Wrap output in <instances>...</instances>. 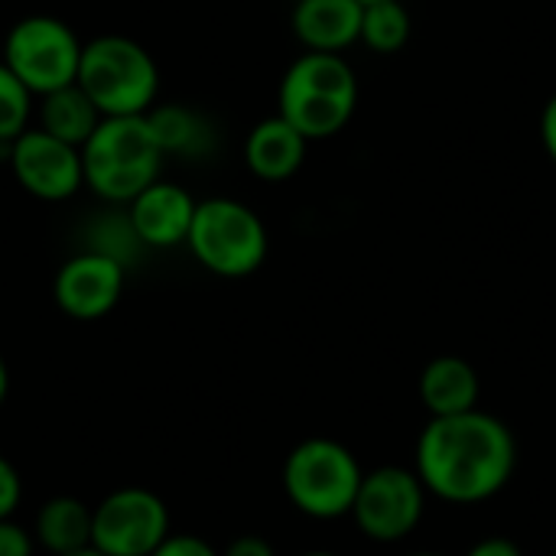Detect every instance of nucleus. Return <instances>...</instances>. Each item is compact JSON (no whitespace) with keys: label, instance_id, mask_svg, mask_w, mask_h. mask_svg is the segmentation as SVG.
I'll list each match as a JSON object with an SVG mask.
<instances>
[{"label":"nucleus","instance_id":"7","mask_svg":"<svg viewBox=\"0 0 556 556\" xmlns=\"http://www.w3.org/2000/svg\"><path fill=\"white\" fill-rule=\"evenodd\" d=\"M85 42L68 23L49 13L23 16L3 39V65L20 78L33 98H46L65 85H75Z\"/></svg>","mask_w":556,"mask_h":556},{"label":"nucleus","instance_id":"9","mask_svg":"<svg viewBox=\"0 0 556 556\" xmlns=\"http://www.w3.org/2000/svg\"><path fill=\"white\" fill-rule=\"evenodd\" d=\"M169 538V511L147 489H117L91 515V547L104 556H153Z\"/></svg>","mask_w":556,"mask_h":556},{"label":"nucleus","instance_id":"14","mask_svg":"<svg viewBox=\"0 0 556 556\" xmlns=\"http://www.w3.org/2000/svg\"><path fill=\"white\" fill-rule=\"evenodd\" d=\"M306 147L309 140L280 114H274L251 127L244 140V163L264 182H287L303 169Z\"/></svg>","mask_w":556,"mask_h":556},{"label":"nucleus","instance_id":"10","mask_svg":"<svg viewBox=\"0 0 556 556\" xmlns=\"http://www.w3.org/2000/svg\"><path fill=\"white\" fill-rule=\"evenodd\" d=\"M13 179L42 202H65L85 186L81 150L55 140L42 127H26L7 153Z\"/></svg>","mask_w":556,"mask_h":556},{"label":"nucleus","instance_id":"6","mask_svg":"<svg viewBox=\"0 0 556 556\" xmlns=\"http://www.w3.org/2000/svg\"><path fill=\"white\" fill-rule=\"evenodd\" d=\"M186 244L205 270L238 280L251 277L267 261L270 238L251 205L218 195L195 205Z\"/></svg>","mask_w":556,"mask_h":556},{"label":"nucleus","instance_id":"12","mask_svg":"<svg viewBox=\"0 0 556 556\" xmlns=\"http://www.w3.org/2000/svg\"><path fill=\"white\" fill-rule=\"evenodd\" d=\"M195 205L199 202L182 186L156 179L134 202H127V222L140 244L176 248V244H186V238H189Z\"/></svg>","mask_w":556,"mask_h":556},{"label":"nucleus","instance_id":"2","mask_svg":"<svg viewBox=\"0 0 556 556\" xmlns=\"http://www.w3.org/2000/svg\"><path fill=\"white\" fill-rule=\"evenodd\" d=\"M358 75L345 55L303 52L280 78L277 114L309 143L342 134L358 111Z\"/></svg>","mask_w":556,"mask_h":556},{"label":"nucleus","instance_id":"29","mask_svg":"<svg viewBox=\"0 0 556 556\" xmlns=\"http://www.w3.org/2000/svg\"><path fill=\"white\" fill-rule=\"evenodd\" d=\"M303 556H339V554H329V551H313V554H303Z\"/></svg>","mask_w":556,"mask_h":556},{"label":"nucleus","instance_id":"4","mask_svg":"<svg viewBox=\"0 0 556 556\" xmlns=\"http://www.w3.org/2000/svg\"><path fill=\"white\" fill-rule=\"evenodd\" d=\"M163 150L156 147L147 117H104L81 147L85 186L104 202H134L160 179Z\"/></svg>","mask_w":556,"mask_h":556},{"label":"nucleus","instance_id":"20","mask_svg":"<svg viewBox=\"0 0 556 556\" xmlns=\"http://www.w3.org/2000/svg\"><path fill=\"white\" fill-rule=\"evenodd\" d=\"M33 101L36 98L20 85V78L0 62V143H13L29 127Z\"/></svg>","mask_w":556,"mask_h":556},{"label":"nucleus","instance_id":"31","mask_svg":"<svg viewBox=\"0 0 556 556\" xmlns=\"http://www.w3.org/2000/svg\"><path fill=\"white\" fill-rule=\"evenodd\" d=\"M410 556H443V554H410Z\"/></svg>","mask_w":556,"mask_h":556},{"label":"nucleus","instance_id":"5","mask_svg":"<svg viewBox=\"0 0 556 556\" xmlns=\"http://www.w3.org/2000/svg\"><path fill=\"white\" fill-rule=\"evenodd\" d=\"M362 479L365 472L355 453L326 437L303 440L283 463V492L290 505L316 521L352 515Z\"/></svg>","mask_w":556,"mask_h":556},{"label":"nucleus","instance_id":"21","mask_svg":"<svg viewBox=\"0 0 556 556\" xmlns=\"http://www.w3.org/2000/svg\"><path fill=\"white\" fill-rule=\"evenodd\" d=\"M20 498H23V479L13 469V463L0 456V521H7L16 511Z\"/></svg>","mask_w":556,"mask_h":556},{"label":"nucleus","instance_id":"3","mask_svg":"<svg viewBox=\"0 0 556 556\" xmlns=\"http://www.w3.org/2000/svg\"><path fill=\"white\" fill-rule=\"evenodd\" d=\"M75 81L104 117H143L160 94L153 55L137 39L117 33L85 42Z\"/></svg>","mask_w":556,"mask_h":556},{"label":"nucleus","instance_id":"17","mask_svg":"<svg viewBox=\"0 0 556 556\" xmlns=\"http://www.w3.org/2000/svg\"><path fill=\"white\" fill-rule=\"evenodd\" d=\"M91 515L85 502L72 495L49 498L36 515V541L52 556L75 554L91 547Z\"/></svg>","mask_w":556,"mask_h":556},{"label":"nucleus","instance_id":"1","mask_svg":"<svg viewBox=\"0 0 556 556\" xmlns=\"http://www.w3.org/2000/svg\"><path fill=\"white\" fill-rule=\"evenodd\" d=\"M518 443L505 420L469 410L433 417L417 440V476L427 495L450 505H482L515 476Z\"/></svg>","mask_w":556,"mask_h":556},{"label":"nucleus","instance_id":"18","mask_svg":"<svg viewBox=\"0 0 556 556\" xmlns=\"http://www.w3.org/2000/svg\"><path fill=\"white\" fill-rule=\"evenodd\" d=\"M143 117L163 156H195L212 143L208 121L186 104H153Z\"/></svg>","mask_w":556,"mask_h":556},{"label":"nucleus","instance_id":"22","mask_svg":"<svg viewBox=\"0 0 556 556\" xmlns=\"http://www.w3.org/2000/svg\"><path fill=\"white\" fill-rule=\"evenodd\" d=\"M153 556H222L215 554L202 538H192V534H169Z\"/></svg>","mask_w":556,"mask_h":556},{"label":"nucleus","instance_id":"16","mask_svg":"<svg viewBox=\"0 0 556 556\" xmlns=\"http://www.w3.org/2000/svg\"><path fill=\"white\" fill-rule=\"evenodd\" d=\"M101 121H104V114L78 88V81L39 98V127L46 134H52L55 140H65L78 150L88 143V137L98 130Z\"/></svg>","mask_w":556,"mask_h":556},{"label":"nucleus","instance_id":"28","mask_svg":"<svg viewBox=\"0 0 556 556\" xmlns=\"http://www.w3.org/2000/svg\"><path fill=\"white\" fill-rule=\"evenodd\" d=\"M65 556H104L101 551H94V547H85V551H75V554H65Z\"/></svg>","mask_w":556,"mask_h":556},{"label":"nucleus","instance_id":"8","mask_svg":"<svg viewBox=\"0 0 556 556\" xmlns=\"http://www.w3.org/2000/svg\"><path fill=\"white\" fill-rule=\"evenodd\" d=\"M427 508V489L414 469L381 466L365 472L352 518L358 531L378 544H397L417 531Z\"/></svg>","mask_w":556,"mask_h":556},{"label":"nucleus","instance_id":"15","mask_svg":"<svg viewBox=\"0 0 556 556\" xmlns=\"http://www.w3.org/2000/svg\"><path fill=\"white\" fill-rule=\"evenodd\" d=\"M420 401L433 417H459L479 410L482 381L479 371L459 355H440L420 371Z\"/></svg>","mask_w":556,"mask_h":556},{"label":"nucleus","instance_id":"11","mask_svg":"<svg viewBox=\"0 0 556 556\" xmlns=\"http://www.w3.org/2000/svg\"><path fill=\"white\" fill-rule=\"evenodd\" d=\"M55 303L65 316L91 323L108 316L124 293V264L108 251H85L68 257L52 283Z\"/></svg>","mask_w":556,"mask_h":556},{"label":"nucleus","instance_id":"23","mask_svg":"<svg viewBox=\"0 0 556 556\" xmlns=\"http://www.w3.org/2000/svg\"><path fill=\"white\" fill-rule=\"evenodd\" d=\"M0 556H33V538L10 518L0 521Z\"/></svg>","mask_w":556,"mask_h":556},{"label":"nucleus","instance_id":"24","mask_svg":"<svg viewBox=\"0 0 556 556\" xmlns=\"http://www.w3.org/2000/svg\"><path fill=\"white\" fill-rule=\"evenodd\" d=\"M541 143H544V153L556 163V94H551V101L541 111Z\"/></svg>","mask_w":556,"mask_h":556},{"label":"nucleus","instance_id":"30","mask_svg":"<svg viewBox=\"0 0 556 556\" xmlns=\"http://www.w3.org/2000/svg\"><path fill=\"white\" fill-rule=\"evenodd\" d=\"M358 3H381V0H358Z\"/></svg>","mask_w":556,"mask_h":556},{"label":"nucleus","instance_id":"27","mask_svg":"<svg viewBox=\"0 0 556 556\" xmlns=\"http://www.w3.org/2000/svg\"><path fill=\"white\" fill-rule=\"evenodd\" d=\"M7 391H10V375H7V362H3V355H0V407H3V401H7Z\"/></svg>","mask_w":556,"mask_h":556},{"label":"nucleus","instance_id":"25","mask_svg":"<svg viewBox=\"0 0 556 556\" xmlns=\"http://www.w3.org/2000/svg\"><path fill=\"white\" fill-rule=\"evenodd\" d=\"M466 556H525L521 554V547L515 544V541H508V538H485V541H479L472 551Z\"/></svg>","mask_w":556,"mask_h":556},{"label":"nucleus","instance_id":"26","mask_svg":"<svg viewBox=\"0 0 556 556\" xmlns=\"http://www.w3.org/2000/svg\"><path fill=\"white\" fill-rule=\"evenodd\" d=\"M222 556H277L274 547L264 541V538H238L228 544V551Z\"/></svg>","mask_w":556,"mask_h":556},{"label":"nucleus","instance_id":"13","mask_svg":"<svg viewBox=\"0 0 556 556\" xmlns=\"http://www.w3.org/2000/svg\"><path fill=\"white\" fill-rule=\"evenodd\" d=\"M362 13L365 3L358 0H296L290 26L303 52L345 55L362 39Z\"/></svg>","mask_w":556,"mask_h":556},{"label":"nucleus","instance_id":"19","mask_svg":"<svg viewBox=\"0 0 556 556\" xmlns=\"http://www.w3.org/2000/svg\"><path fill=\"white\" fill-rule=\"evenodd\" d=\"M414 20L404 0H381V3H365L362 13V46H368L378 55H394L410 42Z\"/></svg>","mask_w":556,"mask_h":556}]
</instances>
